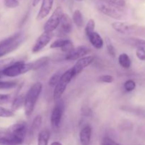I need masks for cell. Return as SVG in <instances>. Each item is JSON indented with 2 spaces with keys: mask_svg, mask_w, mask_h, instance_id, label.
Segmentation results:
<instances>
[{
  "mask_svg": "<svg viewBox=\"0 0 145 145\" xmlns=\"http://www.w3.org/2000/svg\"><path fill=\"white\" fill-rule=\"evenodd\" d=\"M98 8L104 15L113 18L114 19H120L123 17V14L120 8L102 1L98 4Z\"/></svg>",
  "mask_w": 145,
  "mask_h": 145,
  "instance_id": "obj_6",
  "label": "cell"
},
{
  "mask_svg": "<svg viewBox=\"0 0 145 145\" xmlns=\"http://www.w3.org/2000/svg\"><path fill=\"white\" fill-rule=\"evenodd\" d=\"M24 142L17 138L12 133L7 130H0V144L2 145H20Z\"/></svg>",
  "mask_w": 145,
  "mask_h": 145,
  "instance_id": "obj_7",
  "label": "cell"
},
{
  "mask_svg": "<svg viewBox=\"0 0 145 145\" xmlns=\"http://www.w3.org/2000/svg\"><path fill=\"white\" fill-rule=\"evenodd\" d=\"M61 1H65V0H61Z\"/></svg>",
  "mask_w": 145,
  "mask_h": 145,
  "instance_id": "obj_44",
  "label": "cell"
},
{
  "mask_svg": "<svg viewBox=\"0 0 145 145\" xmlns=\"http://www.w3.org/2000/svg\"><path fill=\"white\" fill-rule=\"evenodd\" d=\"M90 52V48L86 46L81 45L77 48H74L70 52L67 53L65 55V59L68 61L78 60L80 58L87 55Z\"/></svg>",
  "mask_w": 145,
  "mask_h": 145,
  "instance_id": "obj_10",
  "label": "cell"
},
{
  "mask_svg": "<svg viewBox=\"0 0 145 145\" xmlns=\"http://www.w3.org/2000/svg\"><path fill=\"white\" fill-rule=\"evenodd\" d=\"M50 145H62V144L59 142H53L50 144Z\"/></svg>",
  "mask_w": 145,
  "mask_h": 145,
  "instance_id": "obj_40",
  "label": "cell"
},
{
  "mask_svg": "<svg viewBox=\"0 0 145 145\" xmlns=\"http://www.w3.org/2000/svg\"><path fill=\"white\" fill-rule=\"evenodd\" d=\"M51 49H55V48H60L62 52L68 53L70 52L74 48L73 42L71 40L65 39V38H59L56 40L52 42L50 46Z\"/></svg>",
  "mask_w": 145,
  "mask_h": 145,
  "instance_id": "obj_14",
  "label": "cell"
},
{
  "mask_svg": "<svg viewBox=\"0 0 145 145\" xmlns=\"http://www.w3.org/2000/svg\"><path fill=\"white\" fill-rule=\"evenodd\" d=\"M106 48H107L108 52L109 55H110V56L114 57L116 56V49H115V47L113 46V43H112L111 40H110L109 38H106Z\"/></svg>",
  "mask_w": 145,
  "mask_h": 145,
  "instance_id": "obj_31",
  "label": "cell"
},
{
  "mask_svg": "<svg viewBox=\"0 0 145 145\" xmlns=\"http://www.w3.org/2000/svg\"><path fill=\"white\" fill-rule=\"evenodd\" d=\"M53 4L54 0H42V4L37 14L36 19L38 21H40L48 16L52 10Z\"/></svg>",
  "mask_w": 145,
  "mask_h": 145,
  "instance_id": "obj_15",
  "label": "cell"
},
{
  "mask_svg": "<svg viewBox=\"0 0 145 145\" xmlns=\"http://www.w3.org/2000/svg\"><path fill=\"white\" fill-rule=\"evenodd\" d=\"M14 116V113L11 110L0 106V118H11Z\"/></svg>",
  "mask_w": 145,
  "mask_h": 145,
  "instance_id": "obj_33",
  "label": "cell"
},
{
  "mask_svg": "<svg viewBox=\"0 0 145 145\" xmlns=\"http://www.w3.org/2000/svg\"><path fill=\"white\" fill-rule=\"evenodd\" d=\"M112 142H113V140H111V139L108 137H104L103 140H102L101 145H112Z\"/></svg>",
  "mask_w": 145,
  "mask_h": 145,
  "instance_id": "obj_38",
  "label": "cell"
},
{
  "mask_svg": "<svg viewBox=\"0 0 145 145\" xmlns=\"http://www.w3.org/2000/svg\"><path fill=\"white\" fill-rule=\"evenodd\" d=\"M74 77L73 73L72 72V69H69L62 73L59 82H57L55 86V89L53 91V99L55 101H58L60 99L63 93H65L66 88L67 87L69 82L72 80V79Z\"/></svg>",
  "mask_w": 145,
  "mask_h": 145,
  "instance_id": "obj_4",
  "label": "cell"
},
{
  "mask_svg": "<svg viewBox=\"0 0 145 145\" xmlns=\"http://www.w3.org/2000/svg\"><path fill=\"white\" fill-rule=\"evenodd\" d=\"M127 40L131 45L137 48H141L145 50V40L139 39V38H127Z\"/></svg>",
  "mask_w": 145,
  "mask_h": 145,
  "instance_id": "obj_26",
  "label": "cell"
},
{
  "mask_svg": "<svg viewBox=\"0 0 145 145\" xmlns=\"http://www.w3.org/2000/svg\"><path fill=\"white\" fill-rule=\"evenodd\" d=\"M11 101V95L0 94V105L7 104Z\"/></svg>",
  "mask_w": 145,
  "mask_h": 145,
  "instance_id": "obj_37",
  "label": "cell"
},
{
  "mask_svg": "<svg viewBox=\"0 0 145 145\" xmlns=\"http://www.w3.org/2000/svg\"><path fill=\"white\" fill-rule=\"evenodd\" d=\"M54 34L53 33H49L45 32L44 31L38 38H37L36 41H35V44H34L33 47L32 48V52L33 53H36V52H40L41 50L43 49L52 40L53 38Z\"/></svg>",
  "mask_w": 145,
  "mask_h": 145,
  "instance_id": "obj_8",
  "label": "cell"
},
{
  "mask_svg": "<svg viewBox=\"0 0 145 145\" xmlns=\"http://www.w3.org/2000/svg\"><path fill=\"white\" fill-rule=\"evenodd\" d=\"M118 62L124 69H129L131 66V59L126 53H122L118 57Z\"/></svg>",
  "mask_w": 145,
  "mask_h": 145,
  "instance_id": "obj_22",
  "label": "cell"
},
{
  "mask_svg": "<svg viewBox=\"0 0 145 145\" xmlns=\"http://www.w3.org/2000/svg\"><path fill=\"white\" fill-rule=\"evenodd\" d=\"M75 1H84V0H75Z\"/></svg>",
  "mask_w": 145,
  "mask_h": 145,
  "instance_id": "obj_42",
  "label": "cell"
},
{
  "mask_svg": "<svg viewBox=\"0 0 145 145\" xmlns=\"http://www.w3.org/2000/svg\"><path fill=\"white\" fill-rule=\"evenodd\" d=\"M8 129L17 138L21 140V141L24 142L27 134V131H28L26 123H24V122L15 123V124L10 126Z\"/></svg>",
  "mask_w": 145,
  "mask_h": 145,
  "instance_id": "obj_13",
  "label": "cell"
},
{
  "mask_svg": "<svg viewBox=\"0 0 145 145\" xmlns=\"http://www.w3.org/2000/svg\"><path fill=\"white\" fill-rule=\"evenodd\" d=\"M4 4L6 7L10 8H17L20 5L18 0H4Z\"/></svg>",
  "mask_w": 145,
  "mask_h": 145,
  "instance_id": "obj_34",
  "label": "cell"
},
{
  "mask_svg": "<svg viewBox=\"0 0 145 145\" xmlns=\"http://www.w3.org/2000/svg\"><path fill=\"white\" fill-rule=\"evenodd\" d=\"M87 37L88 38H89V41H90L91 44L96 49L100 50L103 48V45H104V41H103L101 36L97 32L94 31V32L89 34Z\"/></svg>",
  "mask_w": 145,
  "mask_h": 145,
  "instance_id": "obj_18",
  "label": "cell"
},
{
  "mask_svg": "<svg viewBox=\"0 0 145 145\" xmlns=\"http://www.w3.org/2000/svg\"><path fill=\"white\" fill-rule=\"evenodd\" d=\"M65 14L63 9L61 7H57L52 12L44 25V31L49 33H53L59 26L61 19Z\"/></svg>",
  "mask_w": 145,
  "mask_h": 145,
  "instance_id": "obj_5",
  "label": "cell"
},
{
  "mask_svg": "<svg viewBox=\"0 0 145 145\" xmlns=\"http://www.w3.org/2000/svg\"><path fill=\"white\" fill-rule=\"evenodd\" d=\"M72 21L78 28H82L84 26V17L82 11L79 9H76L72 15Z\"/></svg>",
  "mask_w": 145,
  "mask_h": 145,
  "instance_id": "obj_20",
  "label": "cell"
},
{
  "mask_svg": "<svg viewBox=\"0 0 145 145\" xmlns=\"http://www.w3.org/2000/svg\"><path fill=\"white\" fill-rule=\"evenodd\" d=\"M42 116H40V115H38V116H36L34 118L33 121L32 125H31V130H30L31 133L33 134L34 133H35L40 127L41 124H42Z\"/></svg>",
  "mask_w": 145,
  "mask_h": 145,
  "instance_id": "obj_24",
  "label": "cell"
},
{
  "mask_svg": "<svg viewBox=\"0 0 145 145\" xmlns=\"http://www.w3.org/2000/svg\"><path fill=\"white\" fill-rule=\"evenodd\" d=\"M92 135V129L90 125H86L79 133V140L82 145H89Z\"/></svg>",
  "mask_w": 145,
  "mask_h": 145,
  "instance_id": "obj_17",
  "label": "cell"
},
{
  "mask_svg": "<svg viewBox=\"0 0 145 145\" xmlns=\"http://www.w3.org/2000/svg\"><path fill=\"white\" fill-rule=\"evenodd\" d=\"M33 70L32 62L25 63L24 61H16L1 71L3 75L8 77H16Z\"/></svg>",
  "mask_w": 145,
  "mask_h": 145,
  "instance_id": "obj_3",
  "label": "cell"
},
{
  "mask_svg": "<svg viewBox=\"0 0 145 145\" xmlns=\"http://www.w3.org/2000/svg\"><path fill=\"white\" fill-rule=\"evenodd\" d=\"M17 84L18 82L16 80L0 81V90L13 89L17 86Z\"/></svg>",
  "mask_w": 145,
  "mask_h": 145,
  "instance_id": "obj_25",
  "label": "cell"
},
{
  "mask_svg": "<svg viewBox=\"0 0 145 145\" xmlns=\"http://www.w3.org/2000/svg\"><path fill=\"white\" fill-rule=\"evenodd\" d=\"M112 145H121V144H118V143L116 142L113 141V142H112Z\"/></svg>",
  "mask_w": 145,
  "mask_h": 145,
  "instance_id": "obj_41",
  "label": "cell"
},
{
  "mask_svg": "<svg viewBox=\"0 0 145 145\" xmlns=\"http://www.w3.org/2000/svg\"><path fill=\"white\" fill-rule=\"evenodd\" d=\"M25 38L24 33L18 32L0 41V57L16 50L24 42Z\"/></svg>",
  "mask_w": 145,
  "mask_h": 145,
  "instance_id": "obj_2",
  "label": "cell"
},
{
  "mask_svg": "<svg viewBox=\"0 0 145 145\" xmlns=\"http://www.w3.org/2000/svg\"><path fill=\"white\" fill-rule=\"evenodd\" d=\"M112 28L122 34H130L135 31V26L126 22L116 21L111 24Z\"/></svg>",
  "mask_w": 145,
  "mask_h": 145,
  "instance_id": "obj_16",
  "label": "cell"
},
{
  "mask_svg": "<svg viewBox=\"0 0 145 145\" xmlns=\"http://www.w3.org/2000/svg\"><path fill=\"white\" fill-rule=\"evenodd\" d=\"M50 62V57H42L39 58L37 60L32 62L33 70H37L42 67H45Z\"/></svg>",
  "mask_w": 145,
  "mask_h": 145,
  "instance_id": "obj_21",
  "label": "cell"
},
{
  "mask_svg": "<svg viewBox=\"0 0 145 145\" xmlns=\"http://www.w3.org/2000/svg\"><path fill=\"white\" fill-rule=\"evenodd\" d=\"M102 1L120 8H123L126 4L125 0H102Z\"/></svg>",
  "mask_w": 145,
  "mask_h": 145,
  "instance_id": "obj_28",
  "label": "cell"
},
{
  "mask_svg": "<svg viewBox=\"0 0 145 145\" xmlns=\"http://www.w3.org/2000/svg\"><path fill=\"white\" fill-rule=\"evenodd\" d=\"M95 26H96V23H95L94 20L92 19V18L89 19L86 24V26H85V33H86V36H88L91 33L94 32Z\"/></svg>",
  "mask_w": 145,
  "mask_h": 145,
  "instance_id": "obj_27",
  "label": "cell"
},
{
  "mask_svg": "<svg viewBox=\"0 0 145 145\" xmlns=\"http://www.w3.org/2000/svg\"><path fill=\"white\" fill-rule=\"evenodd\" d=\"M50 133L48 130L40 131L38 136V145H48Z\"/></svg>",
  "mask_w": 145,
  "mask_h": 145,
  "instance_id": "obj_19",
  "label": "cell"
},
{
  "mask_svg": "<svg viewBox=\"0 0 145 145\" xmlns=\"http://www.w3.org/2000/svg\"><path fill=\"white\" fill-rule=\"evenodd\" d=\"M136 56L140 60L145 61V50L141 48H137L136 51Z\"/></svg>",
  "mask_w": 145,
  "mask_h": 145,
  "instance_id": "obj_36",
  "label": "cell"
},
{
  "mask_svg": "<svg viewBox=\"0 0 145 145\" xmlns=\"http://www.w3.org/2000/svg\"><path fill=\"white\" fill-rule=\"evenodd\" d=\"M136 88V83L133 79L127 80L124 84V89L126 91L131 92Z\"/></svg>",
  "mask_w": 145,
  "mask_h": 145,
  "instance_id": "obj_32",
  "label": "cell"
},
{
  "mask_svg": "<svg viewBox=\"0 0 145 145\" xmlns=\"http://www.w3.org/2000/svg\"><path fill=\"white\" fill-rule=\"evenodd\" d=\"M1 77V74H0V78Z\"/></svg>",
  "mask_w": 145,
  "mask_h": 145,
  "instance_id": "obj_43",
  "label": "cell"
},
{
  "mask_svg": "<svg viewBox=\"0 0 145 145\" xmlns=\"http://www.w3.org/2000/svg\"><path fill=\"white\" fill-rule=\"evenodd\" d=\"M24 99H25V96H24L23 95H19V96H16L13 101L12 104H11V108L14 110H17L21 108L24 105Z\"/></svg>",
  "mask_w": 145,
  "mask_h": 145,
  "instance_id": "obj_23",
  "label": "cell"
},
{
  "mask_svg": "<svg viewBox=\"0 0 145 145\" xmlns=\"http://www.w3.org/2000/svg\"><path fill=\"white\" fill-rule=\"evenodd\" d=\"M99 81L101 82H103V83H106V84H110L113 82L114 81V77L111 75L109 74H104L102 75L99 77Z\"/></svg>",
  "mask_w": 145,
  "mask_h": 145,
  "instance_id": "obj_35",
  "label": "cell"
},
{
  "mask_svg": "<svg viewBox=\"0 0 145 145\" xmlns=\"http://www.w3.org/2000/svg\"><path fill=\"white\" fill-rule=\"evenodd\" d=\"M42 84L40 82H36L33 84L28 89L25 96L24 99V111L26 117H30L32 115L37 101L42 92Z\"/></svg>",
  "mask_w": 145,
  "mask_h": 145,
  "instance_id": "obj_1",
  "label": "cell"
},
{
  "mask_svg": "<svg viewBox=\"0 0 145 145\" xmlns=\"http://www.w3.org/2000/svg\"><path fill=\"white\" fill-rule=\"evenodd\" d=\"M63 111L64 105L61 102L57 103L54 108L52 109V113H51L50 122L51 125L54 129L59 128V126H60Z\"/></svg>",
  "mask_w": 145,
  "mask_h": 145,
  "instance_id": "obj_9",
  "label": "cell"
},
{
  "mask_svg": "<svg viewBox=\"0 0 145 145\" xmlns=\"http://www.w3.org/2000/svg\"><path fill=\"white\" fill-rule=\"evenodd\" d=\"M15 62V59L13 57H8L5 58V59H0V70L2 71L3 69L7 68V67H8L9 65H12V64Z\"/></svg>",
  "mask_w": 145,
  "mask_h": 145,
  "instance_id": "obj_29",
  "label": "cell"
},
{
  "mask_svg": "<svg viewBox=\"0 0 145 145\" xmlns=\"http://www.w3.org/2000/svg\"><path fill=\"white\" fill-rule=\"evenodd\" d=\"M62 74L61 73V71H59V72H56V73L54 74L52 76L50 77L49 80V85L52 87H55V85L57 84V82H59V79H60L61 76H62Z\"/></svg>",
  "mask_w": 145,
  "mask_h": 145,
  "instance_id": "obj_30",
  "label": "cell"
},
{
  "mask_svg": "<svg viewBox=\"0 0 145 145\" xmlns=\"http://www.w3.org/2000/svg\"><path fill=\"white\" fill-rule=\"evenodd\" d=\"M57 28V32L59 35H65L72 33V29H73L72 20L68 14H63V16L62 17V19H61L60 24H59Z\"/></svg>",
  "mask_w": 145,
  "mask_h": 145,
  "instance_id": "obj_12",
  "label": "cell"
},
{
  "mask_svg": "<svg viewBox=\"0 0 145 145\" xmlns=\"http://www.w3.org/2000/svg\"><path fill=\"white\" fill-rule=\"evenodd\" d=\"M41 0H33L32 1V6L33 7H36L37 5H38V4H39V2Z\"/></svg>",
  "mask_w": 145,
  "mask_h": 145,
  "instance_id": "obj_39",
  "label": "cell"
},
{
  "mask_svg": "<svg viewBox=\"0 0 145 145\" xmlns=\"http://www.w3.org/2000/svg\"><path fill=\"white\" fill-rule=\"evenodd\" d=\"M94 56H92V55H91V56H85L78 59L77 62L71 68L74 76H75L79 74H80L86 67L90 65L94 61Z\"/></svg>",
  "mask_w": 145,
  "mask_h": 145,
  "instance_id": "obj_11",
  "label": "cell"
}]
</instances>
